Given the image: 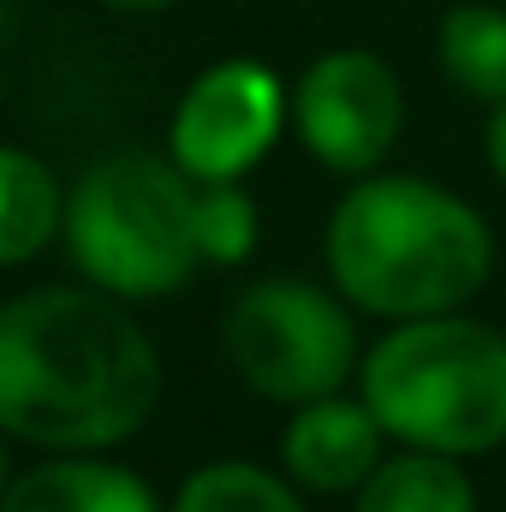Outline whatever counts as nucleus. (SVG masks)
<instances>
[{
	"label": "nucleus",
	"instance_id": "11",
	"mask_svg": "<svg viewBox=\"0 0 506 512\" xmlns=\"http://www.w3.org/2000/svg\"><path fill=\"white\" fill-rule=\"evenodd\" d=\"M358 512H477V495L453 453L405 447L364 477Z\"/></svg>",
	"mask_w": 506,
	"mask_h": 512
},
{
	"label": "nucleus",
	"instance_id": "1",
	"mask_svg": "<svg viewBox=\"0 0 506 512\" xmlns=\"http://www.w3.org/2000/svg\"><path fill=\"white\" fill-rule=\"evenodd\" d=\"M161 399V358L102 286H36L0 304V429L48 453L137 435Z\"/></svg>",
	"mask_w": 506,
	"mask_h": 512
},
{
	"label": "nucleus",
	"instance_id": "7",
	"mask_svg": "<svg viewBox=\"0 0 506 512\" xmlns=\"http://www.w3.org/2000/svg\"><path fill=\"white\" fill-rule=\"evenodd\" d=\"M286 120H292V102H286V90H280V78L268 66L221 60L179 96V114H173V131H167V155L197 185L245 179L274 149Z\"/></svg>",
	"mask_w": 506,
	"mask_h": 512
},
{
	"label": "nucleus",
	"instance_id": "9",
	"mask_svg": "<svg viewBox=\"0 0 506 512\" xmlns=\"http://www.w3.org/2000/svg\"><path fill=\"white\" fill-rule=\"evenodd\" d=\"M0 512H161V495L114 459L60 453L6 483Z\"/></svg>",
	"mask_w": 506,
	"mask_h": 512
},
{
	"label": "nucleus",
	"instance_id": "3",
	"mask_svg": "<svg viewBox=\"0 0 506 512\" xmlns=\"http://www.w3.org/2000/svg\"><path fill=\"white\" fill-rule=\"evenodd\" d=\"M358 382L399 447L477 459L506 441V334L459 310L399 322L364 352Z\"/></svg>",
	"mask_w": 506,
	"mask_h": 512
},
{
	"label": "nucleus",
	"instance_id": "13",
	"mask_svg": "<svg viewBox=\"0 0 506 512\" xmlns=\"http://www.w3.org/2000/svg\"><path fill=\"white\" fill-rule=\"evenodd\" d=\"M173 512H304V501L274 471L245 465V459H221L179 483Z\"/></svg>",
	"mask_w": 506,
	"mask_h": 512
},
{
	"label": "nucleus",
	"instance_id": "5",
	"mask_svg": "<svg viewBox=\"0 0 506 512\" xmlns=\"http://www.w3.org/2000/svg\"><path fill=\"white\" fill-rule=\"evenodd\" d=\"M227 358L239 370V382L280 399V405H304L322 393H340L358 370V328L352 310L310 286V280H256L233 298L227 310Z\"/></svg>",
	"mask_w": 506,
	"mask_h": 512
},
{
	"label": "nucleus",
	"instance_id": "10",
	"mask_svg": "<svg viewBox=\"0 0 506 512\" xmlns=\"http://www.w3.org/2000/svg\"><path fill=\"white\" fill-rule=\"evenodd\" d=\"M66 227V191L30 149L0 143V268L42 256Z\"/></svg>",
	"mask_w": 506,
	"mask_h": 512
},
{
	"label": "nucleus",
	"instance_id": "15",
	"mask_svg": "<svg viewBox=\"0 0 506 512\" xmlns=\"http://www.w3.org/2000/svg\"><path fill=\"white\" fill-rule=\"evenodd\" d=\"M483 143H489V167H495V179L506 185V102H495V114H489V131H483Z\"/></svg>",
	"mask_w": 506,
	"mask_h": 512
},
{
	"label": "nucleus",
	"instance_id": "16",
	"mask_svg": "<svg viewBox=\"0 0 506 512\" xmlns=\"http://www.w3.org/2000/svg\"><path fill=\"white\" fill-rule=\"evenodd\" d=\"M102 6H114V12H161L173 0H102Z\"/></svg>",
	"mask_w": 506,
	"mask_h": 512
},
{
	"label": "nucleus",
	"instance_id": "6",
	"mask_svg": "<svg viewBox=\"0 0 506 512\" xmlns=\"http://www.w3.org/2000/svg\"><path fill=\"white\" fill-rule=\"evenodd\" d=\"M292 126L304 149L334 173H376L405 131V90L370 48H328L292 90Z\"/></svg>",
	"mask_w": 506,
	"mask_h": 512
},
{
	"label": "nucleus",
	"instance_id": "19",
	"mask_svg": "<svg viewBox=\"0 0 506 512\" xmlns=\"http://www.w3.org/2000/svg\"><path fill=\"white\" fill-rule=\"evenodd\" d=\"M0 12H6V0H0Z\"/></svg>",
	"mask_w": 506,
	"mask_h": 512
},
{
	"label": "nucleus",
	"instance_id": "14",
	"mask_svg": "<svg viewBox=\"0 0 506 512\" xmlns=\"http://www.w3.org/2000/svg\"><path fill=\"white\" fill-rule=\"evenodd\" d=\"M256 203L245 191V179H221V185H197V245H203V262L215 268H233L256 251Z\"/></svg>",
	"mask_w": 506,
	"mask_h": 512
},
{
	"label": "nucleus",
	"instance_id": "8",
	"mask_svg": "<svg viewBox=\"0 0 506 512\" xmlns=\"http://www.w3.org/2000/svg\"><path fill=\"white\" fill-rule=\"evenodd\" d=\"M280 459H286L298 489H310V495H352L387 459V429L376 423V411L364 399L322 393V399L292 405V423L280 435Z\"/></svg>",
	"mask_w": 506,
	"mask_h": 512
},
{
	"label": "nucleus",
	"instance_id": "12",
	"mask_svg": "<svg viewBox=\"0 0 506 512\" xmlns=\"http://www.w3.org/2000/svg\"><path fill=\"white\" fill-rule=\"evenodd\" d=\"M435 54L447 84H459L489 108L506 102V6H489V0L453 6L435 30Z\"/></svg>",
	"mask_w": 506,
	"mask_h": 512
},
{
	"label": "nucleus",
	"instance_id": "4",
	"mask_svg": "<svg viewBox=\"0 0 506 512\" xmlns=\"http://www.w3.org/2000/svg\"><path fill=\"white\" fill-rule=\"evenodd\" d=\"M60 239L90 286L114 298H161L203 268L197 179L173 155H102L78 173Z\"/></svg>",
	"mask_w": 506,
	"mask_h": 512
},
{
	"label": "nucleus",
	"instance_id": "17",
	"mask_svg": "<svg viewBox=\"0 0 506 512\" xmlns=\"http://www.w3.org/2000/svg\"><path fill=\"white\" fill-rule=\"evenodd\" d=\"M6 483H12V465H6V429H0V495H6Z\"/></svg>",
	"mask_w": 506,
	"mask_h": 512
},
{
	"label": "nucleus",
	"instance_id": "2",
	"mask_svg": "<svg viewBox=\"0 0 506 512\" xmlns=\"http://www.w3.org/2000/svg\"><path fill=\"white\" fill-rule=\"evenodd\" d=\"M328 268L340 298L364 316H441L483 292L495 233L465 197L429 179L358 173L328 221Z\"/></svg>",
	"mask_w": 506,
	"mask_h": 512
},
{
	"label": "nucleus",
	"instance_id": "18",
	"mask_svg": "<svg viewBox=\"0 0 506 512\" xmlns=\"http://www.w3.org/2000/svg\"><path fill=\"white\" fill-rule=\"evenodd\" d=\"M0 96H6V78H0Z\"/></svg>",
	"mask_w": 506,
	"mask_h": 512
}]
</instances>
